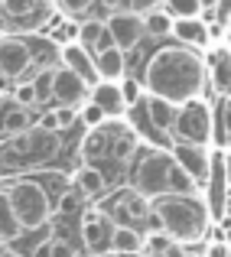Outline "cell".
<instances>
[{"mask_svg": "<svg viewBox=\"0 0 231 257\" xmlns=\"http://www.w3.org/2000/svg\"><path fill=\"white\" fill-rule=\"evenodd\" d=\"M205 82V59L186 46H160L150 52L144 69V91L150 98H163L169 104L182 107L186 101H195Z\"/></svg>", "mask_w": 231, "mask_h": 257, "instance_id": "obj_1", "label": "cell"}, {"mask_svg": "<svg viewBox=\"0 0 231 257\" xmlns=\"http://www.w3.org/2000/svg\"><path fill=\"white\" fill-rule=\"evenodd\" d=\"M150 225L182 247L199 244L208 231V208L199 195H160L150 202Z\"/></svg>", "mask_w": 231, "mask_h": 257, "instance_id": "obj_2", "label": "cell"}, {"mask_svg": "<svg viewBox=\"0 0 231 257\" xmlns=\"http://www.w3.org/2000/svg\"><path fill=\"white\" fill-rule=\"evenodd\" d=\"M4 192H7V199H10V208H13V215H17V221H20L23 231H39V228L49 225L52 199H49V192H46V186L39 179L20 176V179H13Z\"/></svg>", "mask_w": 231, "mask_h": 257, "instance_id": "obj_3", "label": "cell"}, {"mask_svg": "<svg viewBox=\"0 0 231 257\" xmlns=\"http://www.w3.org/2000/svg\"><path fill=\"white\" fill-rule=\"evenodd\" d=\"M169 170H173L169 150L153 147V144H140L137 153H134V166H131V192H137L140 199H147V202L166 195Z\"/></svg>", "mask_w": 231, "mask_h": 257, "instance_id": "obj_4", "label": "cell"}, {"mask_svg": "<svg viewBox=\"0 0 231 257\" xmlns=\"http://www.w3.org/2000/svg\"><path fill=\"white\" fill-rule=\"evenodd\" d=\"M173 144H189V147H205L212 144V111L202 98L186 101L176 107V124H173ZM169 144V147H173Z\"/></svg>", "mask_w": 231, "mask_h": 257, "instance_id": "obj_5", "label": "cell"}, {"mask_svg": "<svg viewBox=\"0 0 231 257\" xmlns=\"http://www.w3.org/2000/svg\"><path fill=\"white\" fill-rule=\"evenodd\" d=\"M169 157H173V163L179 166L195 186H205V182H208V173H212V153H208L205 147L173 144V147H169Z\"/></svg>", "mask_w": 231, "mask_h": 257, "instance_id": "obj_6", "label": "cell"}, {"mask_svg": "<svg viewBox=\"0 0 231 257\" xmlns=\"http://www.w3.org/2000/svg\"><path fill=\"white\" fill-rule=\"evenodd\" d=\"M104 26H107V33H111L114 46H118L124 56H127L131 49H137L140 39L147 36V33H144V23H140V13H134V10H127V13H111Z\"/></svg>", "mask_w": 231, "mask_h": 257, "instance_id": "obj_7", "label": "cell"}, {"mask_svg": "<svg viewBox=\"0 0 231 257\" xmlns=\"http://www.w3.org/2000/svg\"><path fill=\"white\" fill-rule=\"evenodd\" d=\"M88 88L85 82H81L78 75H72L69 69H52V98L59 101L62 107H75L78 111V104H88Z\"/></svg>", "mask_w": 231, "mask_h": 257, "instance_id": "obj_8", "label": "cell"}, {"mask_svg": "<svg viewBox=\"0 0 231 257\" xmlns=\"http://www.w3.org/2000/svg\"><path fill=\"white\" fill-rule=\"evenodd\" d=\"M30 69H33V65H30L26 39H20V36H0V75L23 78Z\"/></svg>", "mask_w": 231, "mask_h": 257, "instance_id": "obj_9", "label": "cell"}, {"mask_svg": "<svg viewBox=\"0 0 231 257\" xmlns=\"http://www.w3.org/2000/svg\"><path fill=\"white\" fill-rule=\"evenodd\" d=\"M111 231H114V221L107 218L104 212H88L85 218H81V238H85V247L94 257L107 254V247H111Z\"/></svg>", "mask_w": 231, "mask_h": 257, "instance_id": "obj_10", "label": "cell"}, {"mask_svg": "<svg viewBox=\"0 0 231 257\" xmlns=\"http://www.w3.org/2000/svg\"><path fill=\"white\" fill-rule=\"evenodd\" d=\"M59 65H62V69H69L72 75H78L88 88H94V85L101 82V78H98V69H94V56L85 49V46H78V43L62 46V49H59Z\"/></svg>", "mask_w": 231, "mask_h": 257, "instance_id": "obj_11", "label": "cell"}, {"mask_svg": "<svg viewBox=\"0 0 231 257\" xmlns=\"http://www.w3.org/2000/svg\"><path fill=\"white\" fill-rule=\"evenodd\" d=\"M69 189L78 195L81 202H85V199H98V195L107 189V179H104V173H101L98 166L85 163V166H78V170L72 173V182H69Z\"/></svg>", "mask_w": 231, "mask_h": 257, "instance_id": "obj_12", "label": "cell"}, {"mask_svg": "<svg viewBox=\"0 0 231 257\" xmlns=\"http://www.w3.org/2000/svg\"><path fill=\"white\" fill-rule=\"evenodd\" d=\"M88 101H91L94 107H101L107 120H111V117H124V111H127L118 82H98L91 91H88Z\"/></svg>", "mask_w": 231, "mask_h": 257, "instance_id": "obj_13", "label": "cell"}, {"mask_svg": "<svg viewBox=\"0 0 231 257\" xmlns=\"http://www.w3.org/2000/svg\"><path fill=\"white\" fill-rule=\"evenodd\" d=\"M26 49H30V65L36 72H52L59 69V46L52 43L49 36H39V33H33L30 39H26Z\"/></svg>", "mask_w": 231, "mask_h": 257, "instance_id": "obj_14", "label": "cell"}, {"mask_svg": "<svg viewBox=\"0 0 231 257\" xmlns=\"http://www.w3.org/2000/svg\"><path fill=\"white\" fill-rule=\"evenodd\" d=\"M169 36H176V46H186V49L199 52L208 46V26L202 20H173Z\"/></svg>", "mask_w": 231, "mask_h": 257, "instance_id": "obj_15", "label": "cell"}, {"mask_svg": "<svg viewBox=\"0 0 231 257\" xmlns=\"http://www.w3.org/2000/svg\"><path fill=\"white\" fill-rule=\"evenodd\" d=\"M94 69H98L101 82H121L127 78V56L114 46V49H104L94 56Z\"/></svg>", "mask_w": 231, "mask_h": 257, "instance_id": "obj_16", "label": "cell"}, {"mask_svg": "<svg viewBox=\"0 0 231 257\" xmlns=\"http://www.w3.org/2000/svg\"><path fill=\"white\" fill-rule=\"evenodd\" d=\"M144 114H147V120H150V127L160 131V134H169L173 124H176V104H169V101H163V98L144 94Z\"/></svg>", "mask_w": 231, "mask_h": 257, "instance_id": "obj_17", "label": "cell"}, {"mask_svg": "<svg viewBox=\"0 0 231 257\" xmlns=\"http://www.w3.org/2000/svg\"><path fill=\"white\" fill-rule=\"evenodd\" d=\"M144 241H147L144 231L114 225V231H111V251L114 254H144Z\"/></svg>", "mask_w": 231, "mask_h": 257, "instance_id": "obj_18", "label": "cell"}, {"mask_svg": "<svg viewBox=\"0 0 231 257\" xmlns=\"http://www.w3.org/2000/svg\"><path fill=\"white\" fill-rule=\"evenodd\" d=\"M39 7H43V0H0V17L10 20V23L20 30V26L39 10Z\"/></svg>", "mask_w": 231, "mask_h": 257, "instance_id": "obj_19", "label": "cell"}, {"mask_svg": "<svg viewBox=\"0 0 231 257\" xmlns=\"http://www.w3.org/2000/svg\"><path fill=\"white\" fill-rule=\"evenodd\" d=\"M137 147H140V140H137V131L134 127H124V131L118 134V137L111 140V160L114 163H131L134 160V153H137Z\"/></svg>", "mask_w": 231, "mask_h": 257, "instance_id": "obj_20", "label": "cell"}, {"mask_svg": "<svg viewBox=\"0 0 231 257\" xmlns=\"http://www.w3.org/2000/svg\"><path fill=\"white\" fill-rule=\"evenodd\" d=\"M23 234V228H20V221H17V215H13V208H10V199H7V192L0 189V241H4L7 247L13 244V241Z\"/></svg>", "mask_w": 231, "mask_h": 257, "instance_id": "obj_21", "label": "cell"}, {"mask_svg": "<svg viewBox=\"0 0 231 257\" xmlns=\"http://www.w3.org/2000/svg\"><path fill=\"white\" fill-rule=\"evenodd\" d=\"M140 23H144V33H150V36H169V30H173V17L163 7L144 10L140 13Z\"/></svg>", "mask_w": 231, "mask_h": 257, "instance_id": "obj_22", "label": "cell"}, {"mask_svg": "<svg viewBox=\"0 0 231 257\" xmlns=\"http://www.w3.org/2000/svg\"><path fill=\"white\" fill-rule=\"evenodd\" d=\"M208 69H212V75H215L218 85L231 82V49L228 46H215V49L208 52Z\"/></svg>", "mask_w": 231, "mask_h": 257, "instance_id": "obj_23", "label": "cell"}, {"mask_svg": "<svg viewBox=\"0 0 231 257\" xmlns=\"http://www.w3.org/2000/svg\"><path fill=\"white\" fill-rule=\"evenodd\" d=\"M101 33H104V20H98V17H85L78 23V46H85L88 52L94 49V43L101 39Z\"/></svg>", "mask_w": 231, "mask_h": 257, "instance_id": "obj_24", "label": "cell"}, {"mask_svg": "<svg viewBox=\"0 0 231 257\" xmlns=\"http://www.w3.org/2000/svg\"><path fill=\"white\" fill-rule=\"evenodd\" d=\"M163 10H166L173 20H199L202 7H199V0H166Z\"/></svg>", "mask_w": 231, "mask_h": 257, "instance_id": "obj_25", "label": "cell"}, {"mask_svg": "<svg viewBox=\"0 0 231 257\" xmlns=\"http://www.w3.org/2000/svg\"><path fill=\"white\" fill-rule=\"evenodd\" d=\"M118 88H121V98H124V104H127V107H131V104H140V101H144V85H140L134 75L121 78Z\"/></svg>", "mask_w": 231, "mask_h": 257, "instance_id": "obj_26", "label": "cell"}, {"mask_svg": "<svg viewBox=\"0 0 231 257\" xmlns=\"http://www.w3.org/2000/svg\"><path fill=\"white\" fill-rule=\"evenodd\" d=\"M10 101L17 107H23V111H30L33 104H39V101H36V91H33V82H17V85H13V98Z\"/></svg>", "mask_w": 231, "mask_h": 257, "instance_id": "obj_27", "label": "cell"}, {"mask_svg": "<svg viewBox=\"0 0 231 257\" xmlns=\"http://www.w3.org/2000/svg\"><path fill=\"white\" fill-rule=\"evenodd\" d=\"M30 82H33V91H36V101L52 98V72H36Z\"/></svg>", "mask_w": 231, "mask_h": 257, "instance_id": "obj_28", "label": "cell"}, {"mask_svg": "<svg viewBox=\"0 0 231 257\" xmlns=\"http://www.w3.org/2000/svg\"><path fill=\"white\" fill-rule=\"evenodd\" d=\"M78 117H81V124H88V127H91V131H94V127H101V124H104V120H107V117H104V111H101V107H94L91 101L78 107Z\"/></svg>", "mask_w": 231, "mask_h": 257, "instance_id": "obj_29", "label": "cell"}, {"mask_svg": "<svg viewBox=\"0 0 231 257\" xmlns=\"http://www.w3.org/2000/svg\"><path fill=\"white\" fill-rule=\"evenodd\" d=\"M52 114H56V131H69V127L78 124V111L75 107H52Z\"/></svg>", "mask_w": 231, "mask_h": 257, "instance_id": "obj_30", "label": "cell"}, {"mask_svg": "<svg viewBox=\"0 0 231 257\" xmlns=\"http://www.w3.org/2000/svg\"><path fill=\"white\" fill-rule=\"evenodd\" d=\"M78 208H81V199L72 192V189H65V192L56 199V212L59 215H72V212H78Z\"/></svg>", "mask_w": 231, "mask_h": 257, "instance_id": "obj_31", "label": "cell"}, {"mask_svg": "<svg viewBox=\"0 0 231 257\" xmlns=\"http://www.w3.org/2000/svg\"><path fill=\"white\" fill-rule=\"evenodd\" d=\"M52 251H49V257H75V247L69 244V241H62V238H56V234H52Z\"/></svg>", "mask_w": 231, "mask_h": 257, "instance_id": "obj_32", "label": "cell"}, {"mask_svg": "<svg viewBox=\"0 0 231 257\" xmlns=\"http://www.w3.org/2000/svg\"><path fill=\"white\" fill-rule=\"evenodd\" d=\"M228 13H231V0H218V7H215V23H218V26H225Z\"/></svg>", "mask_w": 231, "mask_h": 257, "instance_id": "obj_33", "label": "cell"}, {"mask_svg": "<svg viewBox=\"0 0 231 257\" xmlns=\"http://www.w3.org/2000/svg\"><path fill=\"white\" fill-rule=\"evenodd\" d=\"M202 257H228V244L218 241V244H205V254Z\"/></svg>", "mask_w": 231, "mask_h": 257, "instance_id": "obj_34", "label": "cell"}, {"mask_svg": "<svg viewBox=\"0 0 231 257\" xmlns=\"http://www.w3.org/2000/svg\"><path fill=\"white\" fill-rule=\"evenodd\" d=\"M221 173H225V186L231 189V150L221 153Z\"/></svg>", "mask_w": 231, "mask_h": 257, "instance_id": "obj_35", "label": "cell"}, {"mask_svg": "<svg viewBox=\"0 0 231 257\" xmlns=\"http://www.w3.org/2000/svg\"><path fill=\"white\" fill-rule=\"evenodd\" d=\"M62 7H65V10H69V13H81V10H85L88 4H85V0H65Z\"/></svg>", "mask_w": 231, "mask_h": 257, "instance_id": "obj_36", "label": "cell"}, {"mask_svg": "<svg viewBox=\"0 0 231 257\" xmlns=\"http://www.w3.org/2000/svg\"><path fill=\"white\" fill-rule=\"evenodd\" d=\"M49 251H52V241L46 238L43 244H36V251H33V257H49Z\"/></svg>", "mask_w": 231, "mask_h": 257, "instance_id": "obj_37", "label": "cell"}, {"mask_svg": "<svg viewBox=\"0 0 231 257\" xmlns=\"http://www.w3.org/2000/svg\"><path fill=\"white\" fill-rule=\"evenodd\" d=\"M221 221L231 225V192H228V199H225V215H221Z\"/></svg>", "mask_w": 231, "mask_h": 257, "instance_id": "obj_38", "label": "cell"}, {"mask_svg": "<svg viewBox=\"0 0 231 257\" xmlns=\"http://www.w3.org/2000/svg\"><path fill=\"white\" fill-rule=\"evenodd\" d=\"M199 7H202V10H208V13H215V7H218V0H199Z\"/></svg>", "mask_w": 231, "mask_h": 257, "instance_id": "obj_39", "label": "cell"}, {"mask_svg": "<svg viewBox=\"0 0 231 257\" xmlns=\"http://www.w3.org/2000/svg\"><path fill=\"white\" fill-rule=\"evenodd\" d=\"M221 231H225V244H231V225H225V221H221Z\"/></svg>", "mask_w": 231, "mask_h": 257, "instance_id": "obj_40", "label": "cell"}, {"mask_svg": "<svg viewBox=\"0 0 231 257\" xmlns=\"http://www.w3.org/2000/svg\"><path fill=\"white\" fill-rule=\"evenodd\" d=\"M98 4H101V7H111V10H118V4H121V0H98Z\"/></svg>", "mask_w": 231, "mask_h": 257, "instance_id": "obj_41", "label": "cell"}, {"mask_svg": "<svg viewBox=\"0 0 231 257\" xmlns=\"http://www.w3.org/2000/svg\"><path fill=\"white\" fill-rule=\"evenodd\" d=\"M134 7H147V10H150V4H156V0H131Z\"/></svg>", "mask_w": 231, "mask_h": 257, "instance_id": "obj_42", "label": "cell"}, {"mask_svg": "<svg viewBox=\"0 0 231 257\" xmlns=\"http://www.w3.org/2000/svg\"><path fill=\"white\" fill-rule=\"evenodd\" d=\"M0 257H10V247H7L4 241H0Z\"/></svg>", "mask_w": 231, "mask_h": 257, "instance_id": "obj_43", "label": "cell"}, {"mask_svg": "<svg viewBox=\"0 0 231 257\" xmlns=\"http://www.w3.org/2000/svg\"><path fill=\"white\" fill-rule=\"evenodd\" d=\"M225 30L231 33V13H228V20H225Z\"/></svg>", "mask_w": 231, "mask_h": 257, "instance_id": "obj_44", "label": "cell"}, {"mask_svg": "<svg viewBox=\"0 0 231 257\" xmlns=\"http://www.w3.org/2000/svg\"><path fill=\"white\" fill-rule=\"evenodd\" d=\"M49 4H52V7H59V4H65V0H49Z\"/></svg>", "mask_w": 231, "mask_h": 257, "instance_id": "obj_45", "label": "cell"}, {"mask_svg": "<svg viewBox=\"0 0 231 257\" xmlns=\"http://www.w3.org/2000/svg\"><path fill=\"white\" fill-rule=\"evenodd\" d=\"M225 104H228V111H231V98H228V101H225Z\"/></svg>", "mask_w": 231, "mask_h": 257, "instance_id": "obj_46", "label": "cell"}, {"mask_svg": "<svg viewBox=\"0 0 231 257\" xmlns=\"http://www.w3.org/2000/svg\"><path fill=\"white\" fill-rule=\"evenodd\" d=\"M228 257H231V244H228Z\"/></svg>", "mask_w": 231, "mask_h": 257, "instance_id": "obj_47", "label": "cell"}, {"mask_svg": "<svg viewBox=\"0 0 231 257\" xmlns=\"http://www.w3.org/2000/svg\"><path fill=\"white\" fill-rule=\"evenodd\" d=\"M156 4H166V0H156Z\"/></svg>", "mask_w": 231, "mask_h": 257, "instance_id": "obj_48", "label": "cell"}, {"mask_svg": "<svg viewBox=\"0 0 231 257\" xmlns=\"http://www.w3.org/2000/svg\"><path fill=\"white\" fill-rule=\"evenodd\" d=\"M0 36H4V30H0Z\"/></svg>", "mask_w": 231, "mask_h": 257, "instance_id": "obj_49", "label": "cell"}, {"mask_svg": "<svg viewBox=\"0 0 231 257\" xmlns=\"http://www.w3.org/2000/svg\"><path fill=\"white\" fill-rule=\"evenodd\" d=\"M0 101H4V98H0Z\"/></svg>", "mask_w": 231, "mask_h": 257, "instance_id": "obj_50", "label": "cell"}]
</instances>
